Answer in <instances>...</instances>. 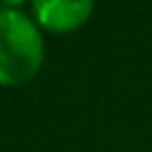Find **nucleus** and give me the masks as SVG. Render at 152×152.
Listing matches in <instances>:
<instances>
[{
	"label": "nucleus",
	"mask_w": 152,
	"mask_h": 152,
	"mask_svg": "<svg viewBox=\"0 0 152 152\" xmlns=\"http://www.w3.org/2000/svg\"><path fill=\"white\" fill-rule=\"evenodd\" d=\"M28 10L40 31L71 33L90 19L95 5L90 0H33Z\"/></svg>",
	"instance_id": "2"
},
{
	"label": "nucleus",
	"mask_w": 152,
	"mask_h": 152,
	"mask_svg": "<svg viewBox=\"0 0 152 152\" xmlns=\"http://www.w3.org/2000/svg\"><path fill=\"white\" fill-rule=\"evenodd\" d=\"M45 59V40L19 2L0 5V86L17 88L33 81Z\"/></svg>",
	"instance_id": "1"
}]
</instances>
